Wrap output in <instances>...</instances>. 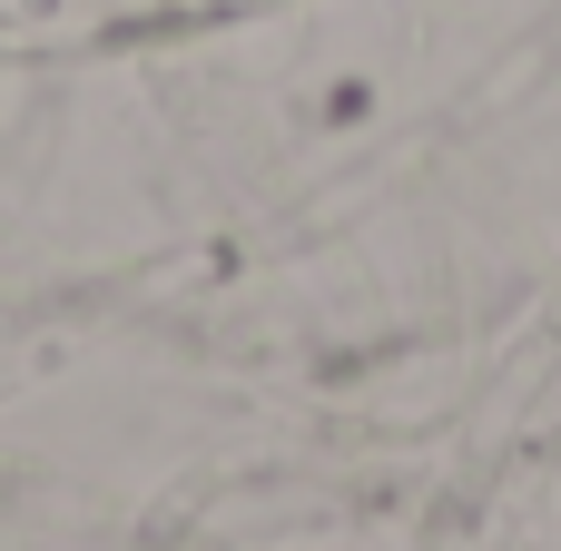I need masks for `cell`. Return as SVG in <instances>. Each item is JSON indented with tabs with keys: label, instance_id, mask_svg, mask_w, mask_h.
<instances>
[{
	"label": "cell",
	"instance_id": "6da1fadb",
	"mask_svg": "<svg viewBox=\"0 0 561 551\" xmlns=\"http://www.w3.org/2000/svg\"><path fill=\"white\" fill-rule=\"evenodd\" d=\"M217 10H247V0H0V59L118 39V30H178V20H217Z\"/></svg>",
	"mask_w": 561,
	"mask_h": 551
}]
</instances>
